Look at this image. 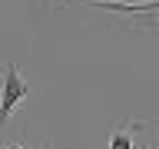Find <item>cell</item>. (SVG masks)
Here are the masks:
<instances>
[{
    "label": "cell",
    "instance_id": "cell-1",
    "mask_svg": "<svg viewBox=\"0 0 159 149\" xmlns=\"http://www.w3.org/2000/svg\"><path fill=\"white\" fill-rule=\"evenodd\" d=\"M27 99V83L17 73V66H7L3 73V86H0V126L10 119V113L17 109V103Z\"/></svg>",
    "mask_w": 159,
    "mask_h": 149
},
{
    "label": "cell",
    "instance_id": "cell-2",
    "mask_svg": "<svg viewBox=\"0 0 159 149\" xmlns=\"http://www.w3.org/2000/svg\"><path fill=\"white\" fill-rule=\"evenodd\" d=\"M109 149H136V146H133V136H129L126 129H119V133H113V139H109Z\"/></svg>",
    "mask_w": 159,
    "mask_h": 149
},
{
    "label": "cell",
    "instance_id": "cell-3",
    "mask_svg": "<svg viewBox=\"0 0 159 149\" xmlns=\"http://www.w3.org/2000/svg\"><path fill=\"white\" fill-rule=\"evenodd\" d=\"M7 149H20V146H7Z\"/></svg>",
    "mask_w": 159,
    "mask_h": 149
}]
</instances>
